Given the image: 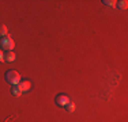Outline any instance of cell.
I'll return each instance as SVG.
<instances>
[{"label": "cell", "instance_id": "8", "mask_svg": "<svg viewBox=\"0 0 128 122\" xmlns=\"http://www.w3.org/2000/svg\"><path fill=\"white\" fill-rule=\"evenodd\" d=\"M0 35L2 37L7 35V26L6 24H0Z\"/></svg>", "mask_w": 128, "mask_h": 122}, {"label": "cell", "instance_id": "3", "mask_svg": "<svg viewBox=\"0 0 128 122\" xmlns=\"http://www.w3.org/2000/svg\"><path fill=\"white\" fill-rule=\"evenodd\" d=\"M70 102H71L70 96L66 95V94H59V95H56V98H54V103L57 106H60V107H66Z\"/></svg>", "mask_w": 128, "mask_h": 122}, {"label": "cell", "instance_id": "4", "mask_svg": "<svg viewBox=\"0 0 128 122\" xmlns=\"http://www.w3.org/2000/svg\"><path fill=\"white\" fill-rule=\"evenodd\" d=\"M16 87L19 88L20 92H27V91L32 88V83H30L29 80H20L19 83L16 84Z\"/></svg>", "mask_w": 128, "mask_h": 122}, {"label": "cell", "instance_id": "2", "mask_svg": "<svg viewBox=\"0 0 128 122\" xmlns=\"http://www.w3.org/2000/svg\"><path fill=\"white\" fill-rule=\"evenodd\" d=\"M4 79H6V81H7L8 84L16 85L20 81V75L16 71H7L6 75H4Z\"/></svg>", "mask_w": 128, "mask_h": 122}, {"label": "cell", "instance_id": "10", "mask_svg": "<svg viewBox=\"0 0 128 122\" xmlns=\"http://www.w3.org/2000/svg\"><path fill=\"white\" fill-rule=\"evenodd\" d=\"M102 3L105 5H109V7H113V5H116V1L114 0H102Z\"/></svg>", "mask_w": 128, "mask_h": 122}, {"label": "cell", "instance_id": "9", "mask_svg": "<svg viewBox=\"0 0 128 122\" xmlns=\"http://www.w3.org/2000/svg\"><path fill=\"white\" fill-rule=\"evenodd\" d=\"M66 110H67V111H68V113H72V111H74V110H75V105H74V103H72V102H70L68 105L66 106Z\"/></svg>", "mask_w": 128, "mask_h": 122}, {"label": "cell", "instance_id": "11", "mask_svg": "<svg viewBox=\"0 0 128 122\" xmlns=\"http://www.w3.org/2000/svg\"><path fill=\"white\" fill-rule=\"evenodd\" d=\"M4 61V53H3V50L0 49V62H3Z\"/></svg>", "mask_w": 128, "mask_h": 122}, {"label": "cell", "instance_id": "5", "mask_svg": "<svg viewBox=\"0 0 128 122\" xmlns=\"http://www.w3.org/2000/svg\"><path fill=\"white\" fill-rule=\"evenodd\" d=\"M16 60V54L14 53V50H8L4 53V61L6 62H14Z\"/></svg>", "mask_w": 128, "mask_h": 122}, {"label": "cell", "instance_id": "1", "mask_svg": "<svg viewBox=\"0 0 128 122\" xmlns=\"http://www.w3.org/2000/svg\"><path fill=\"white\" fill-rule=\"evenodd\" d=\"M14 48H15V42L10 35L0 37V49L2 50L8 52V50H14Z\"/></svg>", "mask_w": 128, "mask_h": 122}, {"label": "cell", "instance_id": "7", "mask_svg": "<svg viewBox=\"0 0 128 122\" xmlns=\"http://www.w3.org/2000/svg\"><path fill=\"white\" fill-rule=\"evenodd\" d=\"M11 94H12V96H19L22 92L19 91V88L16 85H11Z\"/></svg>", "mask_w": 128, "mask_h": 122}, {"label": "cell", "instance_id": "6", "mask_svg": "<svg viewBox=\"0 0 128 122\" xmlns=\"http://www.w3.org/2000/svg\"><path fill=\"white\" fill-rule=\"evenodd\" d=\"M116 5H117V8H120V10H127V7H128V1H127V0L116 1Z\"/></svg>", "mask_w": 128, "mask_h": 122}]
</instances>
